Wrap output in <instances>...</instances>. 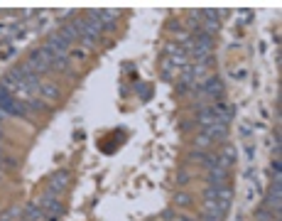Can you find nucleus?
<instances>
[{"mask_svg":"<svg viewBox=\"0 0 282 221\" xmlns=\"http://www.w3.org/2000/svg\"><path fill=\"white\" fill-rule=\"evenodd\" d=\"M44 47H47V52H49L52 57H67L71 44L64 40V37H62V35H59V32H54V35H49V37H47V44H44Z\"/></svg>","mask_w":282,"mask_h":221,"instance_id":"nucleus-2","label":"nucleus"},{"mask_svg":"<svg viewBox=\"0 0 282 221\" xmlns=\"http://www.w3.org/2000/svg\"><path fill=\"white\" fill-rule=\"evenodd\" d=\"M162 219L172 221V219H174V212H172V209H167V212H162Z\"/></svg>","mask_w":282,"mask_h":221,"instance_id":"nucleus-24","label":"nucleus"},{"mask_svg":"<svg viewBox=\"0 0 282 221\" xmlns=\"http://www.w3.org/2000/svg\"><path fill=\"white\" fill-rule=\"evenodd\" d=\"M37 91H40V98H42L44 103H52V101H57V98H59V84L44 81V84H40V86H37Z\"/></svg>","mask_w":282,"mask_h":221,"instance_id":"nucleus-7","label":"nucleus"},{"mask_svg":"<svg viewBox=\"0 0 282 221\" xmlns=\"http://www.w3.org/2000/svg\"><path fill=\"white\" fill-rule=\"evenodd\" d=\"M0 179H2V172H0Z\"/></svg>","mask_w":282,"mask_h":221,"instance_id":"nucleus-28","label":"nucleus"},{"mask_svg":"<svg viewBox=\"0 0 282 221\" xmlns=\"http://www.w3.org/2000/svg\"><path fill=\"white\" fill-rule=\"evenodd\" d=\"M42 219V209L37 207V204H30L27 207V217H25V221H40Z\"/></svg>","mask_w":282,"mask_h":221,"instance_id":"nucleus-17","label":"nucleus"},{"mask_svg":"<svg viewBox=\"0 0 282 221\" xmlns=\"http://www.w3.org/2000/svg\"><path fill=\"white\" fill-rule=\"evenodd\" d=\"M201 32H206V35H216L218 32V20H204V30Z\"/></svg>","mask_w":282,"mask_h":221,"instance_id":"nucleus-18","label":"nucleus"},{"mask_svg":"<svg viewBox=\"0 0 282 221\" xmlns=\"http://www.w3.org/2000/svg\"><path fill=\"white\" fill-rule=\"evenodd\" d=\"M30 111L42 113V111H47V103H44L42 98H32V101H27V113H30Z\"/></svg>","mask_w":282,"mask_h":221,"instance_id":"nucleus-16","label":"nucleus"},{"mask_svg":"<svg viewBox=\"0 0 282 221\" xmlns=\"http://www.w3.org/2000/svg\"><path fill=\"white\" fill-rule=\"evenodd\" d=\"M174 204H177V207H189V204H192V197H189V194H177V197H174Z\"/></svg>","mask_w":282,"mask_h":221,"instance_id":"nucleus-19","label":"nucleus"},{"mask_svg":"<svg viewBox=\"0 0 282 221\" xmlns=\"http://www.w3.org/2000/svg\"><path fill=\"white\" fill-rule=\"evenodd\" d=\"M172 221H194V219H187V217H174Z\"/></svg>","mask_w":282,"mask_h":221,"instance_id":"nucleus-26","label":"nucleus"},{"mask_svg":"<svg viewBox=\"0 0 282 221\" xmlns=\"http://www.w3.org/2000/svg\"><path fill=\"white\" fill-rule=\"evenodd\" d=\"M211 143H213V140L209 138V135H204V133H201V135L197 138V147H209Z\"/></svg>","mask_w":282,"mask_h":221,"instance_id":"nucleus-21","label":"nucleus"},{"mask_svg":"<svg viewBox=\"0 0 282 221\" xmlns=\"http://www.w3.org/2000/svg\"><path fill=\"white\" fill-rule=\"evenodd\" d=\"M280 170H282V162H280V157H275V160H273V172H275V177H280Z\"/></svg>","mask_w":282,"mask_h":221,"instance_id":"nucleus-22","label":"nucleus"},{"mask_svg":"<svg viewBox=\"0 0 282 221\" xmlns=\"http://www.w3.org/2000/svg\"><path fill=\"white\" fill-rule=\"evenodd\" d=\"M199 91L211 96V98H221L223 96V81L218 76H206L201 84H199Z\"/></svg>","mask_w":282,"mask_h":221,"instance_id":"nucleus-3","label":"nucleus"},{"mask_svg":"<svg viewBox=\"0 0 282 221\" xmlns=\"http://www.w3.org/2000/svg\"><path fill=\"white\" fill-rule=\"evenodd\" d=\"M2 118H7V113H5V111H0V121H2Z\"/></svg>","mask_w":282,"mask_h":221,"instance_id":"nucleus-27","label":"nucleus"},{"mask_svg":"<svg viewBox=\"0 0 282 221\" xmlns=\"http://www.w3.org/2000/svg\"><path fill=\"white\" fill-rule=\"evenodd\" d=\"M17 214H20V207H12V209H7V212L0 217V221H12Z\"/></svg>","mask_w":282,"mask_h":221,"instance_id":"nucleus-20","label":"nucleus"},{"mask_svg":"<svg viewBox=\"0 0 282 221\" xmlns=\"http://www.w3.org/2000/svg\"><path fill=\"white\" fill-rule=\"evenodd\" d=\"M228 179V170H223L221 165H216L213 170H209V184L211 187H223Z\"/></svg>","mask_w":282,"mask_h":221,"instance_id":"nucleus-12","label":"nucleus"},{"mask_svg":"<svg viewBox=\"0 0 282 221\" xmlns=\"http://www.w3.org/2000/svg\"><path fill=\"white\" fill-rule=\"evenodd\" d=\"M2 111H5L7 116H27V103H25V101H17V98H10V101L2 106Z\"/></svg>","mask_w":282,"mask_h":221,"instance_id":"nucleus-11","label":"nucleus"},{"mask_svg":"<svg viewBox=\"0 0 282 221\" xmlns=\"http://www.w3.org/2000/svg\"><path fill=\"white\" fill-rule=\"evenodd\" d=\"M233 79H245V69H238V72H236V69H233Z\"/></svg>","mask_w":282,"mask_h":221,"instance_id":"nucleus-23","label":"nucleus"},{"mask_svg":"<svg viewBox=\"0 0 282 221\" xmlns=\"http://www.w3.org/2000/svg\"><path fill=\"white\" fill-rule=\"evenodd\" d=\"M233 162H236V147H233V145H226L223 150H221V155H218V165H221L223 170H228Z\"/></svg>","mask_w":282,"mask_h":221,"instance_id":"nucleus-13","label":"nucleus"},{"mask_svg":"<svg viewBox=\"0 0 282 221\" xmlns=\"http://www.w3.org/2000/svg\"><path fill=\"white\" fill-rule=\"evenodd\" d=\"M69 44H74V42H79V32H76V27H74V22H69V25H64L62 27V32H59Z\"/></svg>","mask_w":282,"mask_h":221,"instance_id":"nucleus-14","label":"nucleus"},{"mask_svg":"<svg viewBox=\"0 0 282 221\" xmlns=\"http://www.w3.org/2000/svg\"><path fill=\"white\" fill-rule=\"evenodd\" d=\"M226 212L216 202H204V221H223Z\"/></svg>","mask_w":282,"mask_h":221,"instance_id":"nucleus-10","label":"nucleus"},{"mask_svg":"<svg viewBox=\"0 0 282 221\" xmlns=\"http://www.w3.org/2000/svg\"><path fill=\"white\" fill-rule=\"evenodd\" d=\"M201 133L209 135L213 143H216V140H226V138H228V126H223V123H211V126L201 128Z\"/></svg>","mask_w":282,"mask_h":221,"instance_id":"nucleus-8","label":"nucleus"},{"mask_svg":"<svg viewBox=\"0 0 282 221\" xmlns=\"http://www.w3.org/2000/svg\"><path fill=\"white\" fill-rule=\"evenodd\" d=\"M15 165H17V162H15V157H7V160H5V167H7V170H12Z\"/></svg>","mask_w":282,"mask_h":221,"instance_id":"nucleus-25","label":"nucleus"},{"mask_svg":"<svg viewBox=\"0 0 282 221\" xmlns=\"http://www.w3.org/2000/svg\"><path fill=\"white\" fill-rule=\"evenodd\" d=\"M52 59H54V57L47 52V47H42V49H35V52L30 54V59H27L22 67H25L30 74L40 76V74H47L52 69Z\"/></svg>","mask_w":282,"mask_h":221,"instance_id":"nucleus-1","label":"nucleus"},{"mask_svg":"<svg viewBox=\"0 0 282 221\" xmlns=\"http://www.w3.org/2000/svg\"><path fill=\"white\" fill-rule=\"evenodd\" d=\"M265 207L270 212H278L280 214V207H282V179L280 177H275V184H273V189H270V194L265 199Z\"/></svg>","mask_w":282,"mask_h":221,"instance_id":"nucleus-4","label":"nucleus"},{"mask_svg":"<svg viewBox=\"0 0 282 221\" xmlns=\"http://www.w3.org/2000/svg\"><path fill=\"white\" fill-rule=\"evenodd\" d=\"M167 57H169V62H164L167 67L172 64V67H187V52H184V47H179V44H167Z\"/></svg>","mask_w":282,"mask_h":221,"instance_id":"nucleus-5","label":"nucleus"},{"mask_svg":"<svg viewBox=\"0 0 282 221\" xmlns=\"http://www.w3.org/2000/svg\"><path fill=\"white\" fill-rule=\"evenodd\" d=\"M118 15L121 12H116V10H98V20H101L103 32H113L118 27Z\"/></svg>","mask_w":282,"mask_h":221,"instance_id":"nucleus-6","label":"nucleus"},{"mask_svg":"<svg viewBox=\"0 0 282 221\" xmlns=\"http://www.w3.org/2000/svg\"><path fill=\"white\" fill-rule=\"evenodd\" d=\"M52 69L54 72H69V57H54L52 59Z\"/></svg>","mask_w":282,"mask_h":221,"instance_id":"nucleus-15","label":"nucleus"},{"mask_svg":"<svg viewBox=\"0 0 282 221\" xmlns=\"http://www.w3.org/2000/svg\"><path fill=\"white\" fill-rule=\"evenodd\" d=\"M67 184H69V172H54L52 175V182H49V192L52 194H57V192H64L67 189Z\"/></svg>","mask_w":282,"mask_h":221,"instance_id":"nucleus-9","label":"nucleus"}]
</instances>
